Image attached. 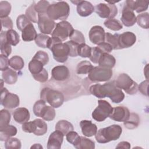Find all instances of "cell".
I'll list each match as a JSON object with an SVG mask.
<instances>
[{
	"instance_id": "1",
	"label": "cell",
	"mask_w": 149,
	"mask_h": 149,
	"mask_svg": "<svg viewBox=\"0 0 149 149\" xmlns=\"http://www.w3.org/2000/svg\"><path fill=\"white\" fill-rule=\"evenodd\" d=\"M90 93L99 98L108 97L113 103L121 102L125 94L120 88L115 84V81L104 83V84H95L91 85L89 88Z\"/></svg>"
},
{
	"instance_id": "2",
	"label": "cell",
	"mask_w": 149,
	"mask_h": 149,
	"mask_svg": "<svg viewBox=\"0 0 149 149\" xmlns=\"http://www.w3.org/2000/svg\"><path fill=\"white\" fill-rule=\"evenodd\" d=\"M122 132V128L119 125H112L99 129L95 134L96 141L99 143H107L118 140Z\"/></svg>"
},
{
	"instance_id": "3",
	"label": "cell",
	"mask_w": 149,
	"mask_h": 149,
	"mask_svg": "<svg viewBox=\"0 0 149 149\" xmlns=\"http://www.w3.org/2000/svg\"><path fill=\"white\" fill-rule=\"evenodd\" d=\"M48 17L53 20H65L70 13V7L68 3L65 1H60L50 4L47 12Z\"/></svg>"
},
{
	"instance_id": "4",
	"label": "cell",
	"mask_w": 149,
	"mask_h": 149,
	"mask_svg": "<svg viewBox=\"0 0 149 149\" xmlns=\"http://www.w3.org/2000/svg\"><path fill=\"white\" fill-rule=\"evenodd\" d=\"M40 98L55 108L60 107L65 100L64 95L62 92L49 87H44L42 89L40 93Z\"/></svg>"
},
{
	"instance_id": "5",
	"label": "cell",
	"mask_w": 149,
	"mask_h": 149,
	"mask_svg": "<svg viewBox=\"0 0 149 149\" xmlns=\"http://www.w3.org/2000/svg\"><path fill=\"white\" fill-rule=\"evenodd\" d=\"M52 42L49 49L52 51L54 59L60 63L65 62L69 56V47L66 42L51 37Z\"/></svg>"
},
{
	"instance_id": "6",
	"label": "cell",
	"mask_w": 149,
	"mask_h": 149,
	"mask_svg": "<svg viewBox=\"0 0 149 149\" xmlns=\"http://www.w3.org/2000/svg\"><path fill=\"white\" fill-rule=\"evenodd\" d=\"M115 83L118 87L123 90L128 94H134L138 91L137 83L133 80L126 73L120 74L116 78Z\"/></svg>"
},
{
	"instance_id": "7",
	"label": "cell",
	"mask_w": 149,
	"mask_h": 149,
	"mask_svg": "<svg viewBox=\"0 0 149 149\" xmlns=\"http://www.w3.org/2000/svg\"><path fill=\"white\" fill-rule=\"evenodd\" d=\"M98 105L92 112V118L97 122H102L109 116L112 112L113 108L111 104L105 100L98 101Z\"/></svg>"
},
{
	"instance_id": "8",
	"label": "cell",
	"mask_w": 149,
	"mask_h": 149,
	"mask_svg": "<svg viewBox=\"0 0 149 149\" xmlns=\"http://www.w3.org/2000/svg\"><path fill=\"white\" fill-rule=\"evenodd\" d=\"M74 29L70 23L64 20L56 23L52 31V37L56 38L61 41H64L70 37Z\"/></svg>"
},
{
	"instance_id": "9",
	"label": "cell",
	"mask_w": 149,
	"mask_h": 149,
	"mask_svg": "<svg viewBox=\"0 0 149 149\" xmlns=\"http://www.w3.org/2000/svg\"><path fill=\"white\" fill-rule=\"evenodd\" d=\"M113 74L111 69L95 66L90 71L88 74V79L94 82H101L108 81Z\"/></svg>"
},
{
	"instance_id": "10",
	"label": "cell",
	"mask_w": 149,
	"mask_h": 149,
	"mask_svg": "<svg viewBox=\"0 0 149 149\" xmlns=\"http://www.w3.org/2000/svg\"><path fill=\"white\" fill-rule=\"evenodd\" d=\"M94 11L101 18L113 19L118 14V9L115 4L100 3L94 7Z\"/></svg>"
},
{
	"instance_id": "11",
	"label": "cell",
	"mask_w": 149,
	"mask_h": 149,
	"mask_svg": "<svg viewBox=\"0 0 149 149\" xmlns=\"http://www.w3.org/2000/svg\"><path fill=\"white\" fill-rule=\"evenodd\" d=\"M1 104L7 109H13L20 104L19 97L15 94L9 93L5 87L1 90Z\"/></svg>"
},
{
	"instance_id": "12",
	"label": "cell",
	"mask_w": 149,
	"mask_h": 149,
	"mask_svg": "<svg viewBox=\"0 0 149 149\" xmlns=\"http://www.w3.org/2000/svg\"><path fill=\"white\" fill-rule=\"evenodd\" d=\"M37 24L40 32L44 34H51L55 26L54 20L50 19L47 13L38 14Z\"/></svg>"
},
{
	"instance_id": "13",
	"label": "cell",
	"mask_w": 149,
	"mask_h": 149,
	"mask_svg": "<svg viewBox=\"0 0 149 149\" xmlns=\"http://www.w3.org/2000/svg\"><path fill=\"white\" fill-rule=\"evenodd\" d=\"M90 41L95 45L105 42V32L104 29L100 26H93L88 33Z\"/></svg>"
},
{
	"instance_id": "14",
	"label": "cell",
	"mask_w": 149,
	"mask_h": 149,
	"mask_svg": "<svg viewBox=\"0 0 149 149\" xmlns=\"http://www.w3.org/2000/svg\"><path fill=\"white\" fill-rule=\"evenodd\" d=\"M130 111L127 108L118 106L113 108L112 112L109 118L116 122H125L130 116Z\"/></svg>"
},
{
	"instance_id": "15",
	"label": "cell",
	"mask_w": 149,
	"mask_h": 149,
	"mask_svg": "<svg viewBox=\"0 0 149 149\" xmlns=\"http://www.w3.org/2000/svg\"><path fill=\"white\" fill-rule=\"evenodd\" d=\"M63 134L57 130L52 132L48 138L47 142L48 149H59L63 140Z\"/></svg>"
},
{
	"instance_id": "16",
	"label": "cell",
	"mask_w": 149,
	"mask_h": 149,
	"mask_svg": "<svg viewBox=\"0 0 149 149\" xmlns=\"http://www.w3.org/2000/svg\"><path fill=\"white\" fill-rule=\"evenodd\" d=\"M136 41V35L130 31L124 32L119 36V45L120 49L132 47L135 44Z\"/></svg>"
},
{
	"instance_id": "17",
	"label": "cell",
	"mask_w": 149,
	"mask_h": 149,
	"mask_svg": "<svg viewBox=\"0 0 149 149\" xmlns=\"http://www.w3.org/2000/svg\"><path fill=\"white\" fill-rule=\"evenodd\" d=\"M69 74V70L65 65H58L55 66L51 70L52 78L55 81H65L68 79Z\"/></svg>"
},
{
	"instance_id": "18",
	"label": "cell",
	"mask_w": 149,
	"mask_h": 149,
	"mask_svg": "<svg viewBox=\"0 0 149 149\" xmlns=\"http://www.w3.org/2000/svg\"><path fill=\"white\" fill-rule=\"evenodd\" d=\"M121 21L126 27L133 26L136 22V16L134 12L126 5H124L122 9Z\"/></svg>"
},
{
	"instance_id": "19",
	"label": "cell",
	"mask_w": 149,
	"mask_h": 149,
	"mask_svg": "<svg viewBox=\"0 0 149 149\" xmlns=\"http://www.w3.org/2000/svg\"><path fill=\"white\" fill-rule=\"evenodd\" d=\"M127 7L132 9L133 11L136 10L137 13L144 12L148 9V1L144 0H127L125 2V5Z\"/></svg>"
},
{
	"instance_id": "20",
	"label": "cell",
	"mask_w": 149,
	"mask_h": 149,
	"mask_svg": "<svg viewBox=\"0 0 149 149\" xmlns=\"http://www.w3.org/2000/svg\"><path fill=\"white\" fill-rule=\"evenodd\" d=\"M82 134L86 137L94 136L97 132V127L95 124L93 123L91 120H83L80 122Z\"/></svg>"
},
{
	"instance_id": "21",
	"label": "cell",
	"mask_w": 149,
	"mask_h": 149,
	"mask_svg": "<svg viewBox=\"0 0 149 149\" xmlns=\"http://www.w3.org/2000/svg\"><path fill=\"white\" fill-rule=\"evenodd\" d=\"M14 120L18 123L23 124L28 122L30 118L29 111L24 107H20L16 109L13 113Z\"/></svg>"
},
{
	"instance_id": "22",
	"label": "cell",
	"mask_w": 149,
	"mask_h": 149,
	"mask_svg": "<svg viewBox=\"0 0 149 149\" xmlns=\"http://www.w3.org/2000/svg\"><path fill=\"white\" fill-rule=\"evenodd\" d=\"M76 9L77 13L82 17L88 16L94 11V6L87 1H80Z\"/></svg>"
},
{
	"instance_id": "23",
	"label": "cell",
	"mask_w": 149,
	"mask_h": 149,
	"mask_svg": "<svg viewBox=\"0 0 149 149\" xmlns=\"http://www.w3.org/2000/svg\"><path fill=\"white\" fill-rule=\"evenodd\" d=\"M115 58L113 55L109 54L108 53H102L98 63L99 66L108 69L113 68L115 66Z\"/></svg>"
},
{
	"instance_id": "24",
	"label": "cell",
	"mask_w": 149,
	"mask_h": 149,
	"mask_svg": "<svg viewBox=\"0 0 149 149\" xmlns=\"http://www.w3.org/2000/svg\"><path fill=\"white\" fill-rule=\"evenodd\" d=\"M37 31L34 25L30 23L22 31V38L24 41H31L35 40L37 37Z\"/></svg>"
},
{
	"instance_id": "25",
	"label": "cell",
	"mask_w": 149,
	"mask_h": 149,
	"mask_svg": "<svg viewBox=\"0 0 149 149\" xmlns=\"http://www.w3.org/2000/svg\"><path fill=\"white\" fill-rule=\"evenodd\" d=\"M55 116V111L54 107L48 105H44L40 111L38 117L42 118L46 121L52 120Z\"/></svg>"
},
{
	"instance_id": "26",
	"label": "cell",
	"mask_w": 149,
	"mask_h": 149,
	"mask_svg": "<svg viewBox=\"0 0 149 149\" xmlns=\"http://www.w3.org/2000/svg\"><path fill=\"white\" fill-rule=\"evenodd\" d=\"M2 77L5 83L8 84H13L17 80V73L14 70L8 68L6 70L2 71Z\"/></svg>"
},
{
	"instance_id": "27",
	"label": "cell",
	"mask_w": 149,
	"mask_h": 149,
	"mask_svg": "<svg viewBox=\"0 0 149 149\" xmlns=\"http://www.w3.org/2000/svg\"><path fill=\"white\" fill-rule=\"evenodd\" d=\"M17 132V128L15 126L8 125L3 129L0 130V140L6 141L8 139L15 136Z\"/></svg>"
},
{
	"instance_id": "28",
	"label": "cell",
	"mask_w": 149,
	"mask_h": 149,
	"mask_svg": "<svg viewBox=\"0 0 149 149\" xmlns=\"http://www.w3.org/2000/svg\"><path fill=\"white\" fill-rule=\"evenodd\" d=\"M35 42L37 46L43 48L49 49L51 45L52 39L51 37H49L46 34L42 33L38 34L35 40Z\"/></svg>"
},
{
	"instance_id": "29",
	"label": "cell",
	"mask_w": 149,
	"mask_h": 149,
	"mask_svg": "<svg viewBox=\"0 0 149 149\" xmlns=\"http://www.w3.org/2000/svg\"><path fill=\"white\" fill-rule=\"evenodd\" d=\"M55 130L61 132L63 135H66L69 132L73 130V125L68 120H60L55 125Z\"/></svg>"
},
{
	"instance_id": "30",
	"label": "cell",
	"mask_w": 149,
	"mask_h": 149,
	"mask_svg": "<svg viewBox=\"0 0 149 149\" xmlns=\"http://www.w3.org/2000/svg\"><path fill=\"white\" fill-rule=\"evenodd\" d=\"M93 68L94 66L89 61H83L77 64L76 69V73L78 74H88Z\"/></svg>"
},
{
	"instance_id": "31",
	"label": "cell",
	"mask_w": 149,
	"mask_h": 149,
	"mask_svg": "<svg viewBox=\"0 0 149 149\" xmlns=\"http://www.w3.org/2000/svg\"><path fill=\"white\" fill-rule=\"evenodd\" d=\"M140 118L139 115L136 113H130L128 119L123 122L125 127L129 129H134L139 126Z\"/></svg>"
},
{
	"instance_id": "32",
	"label": "cell",
	"mask_w": 149,
	"mask_h": 149,
	"mask_svg": "<svg viewBox=\"0 0 149 149\" xmlns=\"http://www.w3.org/2000/svg\"><path fill=\"white\" fill-rule=\"evenodd\" d=\"M119 34L115 33L112 34L110 33H105V42L109 44L113 49H120L119 45Z\"/></svg>"
},
{
	"instance_id": "33",
	"label": "cell",
	"mask_w": 149,
	"mask_h": 149,
	"mask_svg": "<svg viewBox=\"0 0 149 149\" xmlns=\"http://www.w3.org/2000/svg\"><path fill=\"white\" fill-rule=\"evenodd\" d=\"M36 125V130L33 133L36 136H42L47 132V123L40 119H36L33 120Z\"/></svg>"
},
{
	"instance_id": "34",
	"label": "cell",
	"mask_w": 149,
	"mask_h": 149,
	"mask_svg": "<svg viewBox=\"0 0 149 149\" xmlns=\"http://www.w3.org/2000/svg\"><path fill=\"white\" fill-rule=\"evenodd\" d=\"M44 69V65L40 61L32 58L29 63V70L33 74H37L40 73Z\"/></svg>"
},
{
	"instance_id": "35",
	"label": "cell",
	"mask_w": 149,
	"mask_h": 149,
	"mask_svg": "<svg viewBox=\"0 0 149 149\" xmlns=\"http://www.w3.org/2000/svg\"><path fill=\"white\" fill-rule=\"evenodd\" d=\"M9 65L14 70H20L23 68L24 62L22 58L19 56L15 55L9 59Z\"/></svg>"
},
{
	"instance_id": "36",
	"label": "cell",
	"mask_w": 149,
	"mask_h": 149,
	"mask_svg": "<svg viewBox=\"0 0 149 149\" xmlns=\"http://www.w3.org/2000/svg\"><path fill=\"white\" fill-rule=\"evenodd\" d=\"M6 40L9 44L16 46L20 42V37L18 33L13 29H9L6 31Z\"/></svg>"
},
{
	"instance_id": "37",
	"label": "cell",
	"mask_w": 149,
	"mask_h": 149,
	"mask_svg": "<svg viewBox=\"0 0 149 149\" xmlns=\"http://www.w3.org/2000/svg\"><path fill=\"white\" fill-rule=\"evenodd\" d=\"M75 148L77 149H94L95 148V143L89 139L80 136L79 143Z\"/></svg>"
},
{
	"instance_id": "38",
	"label": "cell",
	"mask_w": 149,
	"mask_h": 149,
	"mask_svg": "<svg viewBox=\"0 0 149 149\" xmlns=\"http://www.w3.org/2000/svg\"><path fill=\"white\" fill-rule=\"evenodd\" d=\"M104 24L106 27L113 31H119L123 28V26L120 21L115 19H107Z\"/></svg>"
},
{
	"instance_id": "39",
	"label": "cell",
	"mask_w": 149,
	"mask_h": 149,
	"mask_svg": "<svg viewBox=\"0 0 149 149\" xmlns=\"http://www.w3.org/2000/svg\"><path fill=\"white\" fill-rule=\"evenodd\" d=\"M10 121V113L6 109H2L0 111V130L8 126Z\"/></svg>"
},
{
	"instance_id": "40",
	"label": "cell",
	"mask_w": 149,
	"mask_h": 149,
	"mask_svg": "<svg viewBox=\"0 0 149 149\" xmlns=\"http://www.w3.org/2000/svg\"><path fill=\"white\" fill-rule=\"evenodd\" d=\"M136 22L137 24L143 29H148L149 24V15L148 13L145 12L140 13L136 17Z\"/></svg>"
},
{
	"instance_id": "41",
	"label": "cell",
	"mask_w": 149,
	"mask_h": 149,
	"mask_svg": "<svg viewBox=\"0 0 149 149\" xmlns=\"http://www.w3.org/2000/svg\"><path fill=\"white\" fill-rule=\"evenodd\" d=\"M35 2H33V3L26 9L25 15L28 18V19L34 23H37L38 22V13L36 11L34 6Z\"/></svg>"
},
{
	"instance_id": "42",
	"label": "cell",
	"mask_w": 149,
	"mask_h": 149,
	"mask_svg": "<svg viewBox=\"0 0 149 149\" xmlns=\"http://www.w3.org/2000/svg\"><path fill=\"white\" fill-rule=\"evenodd\" d=\"M22 144L20 141L15 137H10L5 142V147L6 149H20Z\"/></svg>"
},
{
	"instance_id": "43",
	"label": "cell",
	"mask_w": 149,
	"mask_h": 149,
	"mask_svg": "<svg viewBox=\"0 0 149 149\" xmlns=\"http://www.w3.org/2000/svg\"><path fill=\"white\" fill-rule=\"evenodd\" d=\"M78 55L82 58H90L91 54V48L85 43L79 45Z\"/></svg>"
},
{
	"instance_id": "44",
	"label": "cell",
	"mask_w": 149,
	"mask_h": 149,
	"mask_svg": "<svg viewBox=\"0 0 149 149\" xmlns=\"http://www.w3.org/2000/svg\"><path fill=\"white\" fill-rule=\"evenodd\" d=\"M11 11V5L8 1L0 2V17H8Z\"/></svg>"
},
{
	"instance_id": "45",
	"label": "cell",
	"mask_w": 149,
	"mask_h": 149,
	"mask_svg": "<svg viewBox=\"0 0 149 149\" xmlns=\"http://www.w3.org/2000/svg\"><path fill=\"white\" fill-rule=\"evenodd\" d=\"M50 3L47 1H40L35 4L34 8L38 14H44L47 13V9Z\"/></svg>"
},
{
	"instance_id": "46",
	"label": "cell",
	"mask_w": 149,
	"mask_h": 149,
	"mask_svg": "<svg viewBox=\"0 0 149 149\" xmlns=\"http://www.w3.org/2000/svg\"><path fill=\"white\" fill-rule=\"evenodd\" d=\"M69 38L71 41L78 44L85 43V38L83 33L77 30H73V31L70 36Z\"/></svg>"
},
{
	"instance_id": "47",
	"label": "cell",
	"mask_w": 149,
	"mask_h": 149,
	"mask_svg": "<svg viewBox=\"0 0 149 149\" xmlns=\"http://www.w3.org/2000/svg\"><path fill=\"white\" fill-rule=\"evenodd\" d=\"M31 22L25 15H19L16 19V26L19 30L22 31Z\"/></svg>"
},
{
	"instance_id": "48",
	"label": "cell",
	"mask_w": 149,
	"mask_h": 149,
	"mask_svg": "<svg viewBox=\"0 0 149 149\" xmlns=\"http://www.w3.org/2000/svg\"><path fill=\"white\" fill-rule=\"evenodd\" d=\"M66 136L67 141L72 144L74 147H76L79 144L80 140V136H79L78 133L72 130L69 132Z\"/></svg>"
},
{
	"instance_id": "49",
	"label": "cell",
	"mask_w": 149,
	"mask_h": 149,
	"mask_svg": "<svg viewBox=\"0 0 149 149\" xmlns=\"http://www.w3.org/2000/svg\"><path fill=\"white\" fill-rule=\"evenodd\" d=\"M33 58L42 62L44 66L46 65L49 61V56L48 54L43 51H37Z\"/></svg>"
},
{
	"instance_id": "50",
	"label": "cell",
	"mask_w": 149,
	"mask_h": 149,
	"mask_svg": "<svg viewBox=\"0 0 149 149\" xmlns=\"http://www.w3.org/2000/svg\"><path fill=\"white\" fill-rule=\"evenodd\" d=\"M69 47V56L71 57H76L78 56L77 49L79 45L78 44L70 40L66 42Z\"/></svg>"
},
{
	"instance_id": "51",
	"label": "cell",
	"mask_w": 149,
	"mask_h": 149,
	"mask_svg": "<svg viewBox=\"0 0 149 149\" xmlns=\"http://www.w3.org/2000/svg\"><path fill=\"white\" fill-rule=\"evenodd\" d=\"M102 54V52L97 47L91 48V54L89 58L94 63H98Z\"/></svg>"
},
{
	"instance_id": "52",
	"label": "cell",
	"mask_w": 149,
	"mask_h": 149,
	"mask_svg": "<svg viewBox=\"0 0 149 149\" xmlns=\"http://www.w3.org/2000/svg\"><path fill=\"white\" fill-rule=\"evenodd\" d=\"M32 76L36 81H38L41 83L46 82L48 79V74L47 70L45 68H44L40 73L37 74H33Z\"/></svg>"
},
{
	"instance_id": "53",
	"label": "cell",
	"mask_w": 149,
	"mask_h": 149,
	"mask_svg": "<svg viewBox=\"0 0 149 149\" xmlns=\"http://www.w3.org/2000/svg\"><path fill=\"white\" fill-rule=\"evenodd\" d=\"M22 130L26 133H34L36 130V125L33 120L24 123L22 125Z\"/></svg>"
},
{
	"instance_id": "54",
	"label": "cell",
	"mask_w": 149,
	"mask_h": 149,
	"mask_svg": "<svg viewBox=\"0 0 149 149\" xmlns=\"http://www.w3.org/2000/svg\"><path fill=\"white\" fill-rule=\"evenodd\" d=\"M1 53L2 55L8 57L12 52L10 45L8 42H1Z\"/></svg>"
},
{
	"instance_id": "55",
	"label": "cell",
	"mask_w": 149,
	"mask_h": 149,
	"mask_svg": "<svg viewBox=\"0 0 149 149\" xmlns=\"http://www.w3.org/2000/svg\"><path fill=\"white\" fill-rule=\"evenodd\" d=\"M45 103L46 102L41 99L38 101H37L35 102V104H34V106H33V112L36 116H38V114H39L40 111L41 110L42 108L44 105H46Z\"/></svg>"
},
{
	"instance_id": "56",
	"label": "cell",
	"mask_w": 149,
	"mask_h": 149,
	"mask_svg": "<svg viewBox=\"0 0 149 149\" xmlns=\"http://www.w3.org/2000/svg\"><path fill=\"white\" fill-rule=\"evenodd\" d=\"M1 27H4L9 29H12L13 28V22L10 17L9 16L1 18Z\"/></svg>"
},
{
	"instance_id": "57",
	"label": "cell",
	"mask_w": 149,
	"mask_h": 149,
	"mask_svg": "<svg viewBox=\"0 0 149 149\" xmlns=\"http://www.w3.org/2000/svg\"><path fill=\"white\" fill-rule=\"evenodd\" d=\"M97 47L101 50L102 53H109L112 51L111 45L107 42H103L97 45Z\"/></svg>"
},
{
	"instance_id": "58",
	"label": "cell",
	"mask_w": 149,
	"mask_h": 149,
	"mask_svg": "<svg viewBox=\"0 0 149 149\" xmlns=\"http://www.w3.org/2000/svg\"><path fill=\"white\" fill-rule=\"evenodd\" d=\"M148 80L147 79L143 82H141L139 86H138V90L144 95L148 96Z\"/></svg>"
},
{
	"instance_id": "59",
	"label": "cell",
	"mask_w": 149,
	"mask_h": 149,
	"mask_svg": "<svg viewBox=\"0 0 149 149\" xmlns=\"http://www.w3.org/2000/svg\"><path fill=\"white\" fill-rule=\"evenodd\" d=\"M9 60L8 57L2 54L0 55V64H1V70L4 71L8 68L9 66Z\"/></svg>"
},
{
	"instance_id": "60",
	"label": "cell",
	"mask_w": 149,
	"mask_h": 149,
	"mask_svg": "<svg viewBox=\"0 0 149 149\" xmlns=\"http://www.w3.org/2000/svg\"><path fill=\"white\" fill-rule=\"evenodd\" d=\"M130 144L127 141H121L118 143L116 148H130Z\"/></svg>"
},
{
	"instance_id": "61",
	"label": "cell",
	"mask_w": 149,
	"mask_h": 149,
	"mask_svg": "<svg viewBox=\"0 0 149 149\" xmlns=\"http://www.w3.org/2000/svg\"><path fill=\"white\" fill-rule=\"evenodd\" d=\"M30 148H42V146H41L40 144H34Z\"/></svg>"
}]
</instances>
